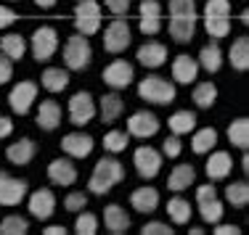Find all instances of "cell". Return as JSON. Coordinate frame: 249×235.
I'll return each instance as SVG.
<instances>
[{"label":"cell","mask_w":249,"mask_h":235,"mask_svg":"<svg viewBox=\"0 0 249 235\" xmlns=\"http://www.w3.org/2000/svg\"><path fill=\"white\" fill-rule=\"evenodd\" d=\"M85 206H88V193H82V190H72L67 198H64V209H67V211L80 214Z\"/></svg>","instance_id":"42"},{"label":"cell","mask_w":249,"mask_h":235,"mask_svg":"<svg viewBox=\"0 0 249 235\" xmlns=\"http://www.w3.org/2000/svg\"><path fill=\"white\" fill-rule=\"evenodd\" d=\"M167 125H170V132L173 135H188V132L196 130V114L188 111V109H180V111H175V114L170 116Z\"/></svg>","instance_id":"36"},{"label":"cell","mask_w":249,"mask_h":235,"mask_svg":"<svg viewBox=\"0 0 249 235\" xmlns=\"http://www.w3.org/2000/svg\"><path fill=\"white\" fill-rule=\"evenodd\" d=\"M74 233L77 235H96L98 233V217L93 214V211H80V217H77L74 222Z\"/></svg>","instance_id":"40"},{"label":"cell","mask_w":249,"mask_h":235,"mask_svg":"<svg viewBox=\"0 0 249 235\" xmlns=\"http://www.w3.org/2000/svg\"><path fill=\"white\" fill-rule=\"evenodd\" d=\"M96 148V140L88 132H69L61 138V151L69 158H88Z\"/></svg>","instance_id":"17"},{"label":"cell","mask_w":249,"mask_h":235,"mask_svg":"<svg viewBox=\"0 0 249 235\" xmlns=\"http://www.w3.org/2000/svg\"><path fill=\"white\" fill-rule=\"evenodd\" d=\"M101 79H104V85L111 87V90H124L127 85H133L135 69H133V63L124 61V58H114L109 66H104Z\"/></svg>","instance_id":"14"},{"label":"cell","mask_w":249,"mask_h":235,"mask_svg":"<svg viewBox=\"0 0 249 235\" xmlns=\"http://www.w3.org/2000/svg\"><path fill=\"white\" fill-rule=\"evenodd\" d=\"M104 3L114 16H124L130 11V3H133V0H104Z\"/></svg>","instance_id":"46"},{"label":"cell","mask_w":249,"mask_h":235,"mask_svg":"<svg viewBox=\"0 0 249 235\" xmlns=\"http://www.w3.org/2000/svg\"><path fill=\"white\" fill-rule=\"evenodd\" d=\"M194 103L199 106V109H212L217 101V87L212 85V82H199L196 87H194Z\"/></svg>","instance_id":"38"},{"label":"cell","mask_w":249,"mask_h":235,"mask_svg":"<svg viewBox=\"0 0 249 235\" xmlns=\"http://www.w3.org/2000/svg\"><path fill=\"white\" fill-rule=\"evenodd\" d=\"M29 196V183L0 169V206H19Z\"/></svg>","instance_id":"13"},{"label":"cell","mask_w":249,"mask_h":235,"mask_svg":"<svg viewBox=\"0 0 249 235\" xmlns=\"http://www.w3.org/2000/svg\"><path fill=\"white\" fill-rule=\"evenodd\" d=\"M8 3H16V0H8Z\"/></svg>","instance_id":"55"},{"label":"cell","mask_w":249,"mask_h":235,"mask_svg":"<svg viewBox=\"0 0 249 235\" xmlns=\"http://www.w3.org/2000/svg\"><path fill=\"white\" fill-rule=\"evenodd\" d=\"M35 156H37V143L32 138H19L16 143H11L5 148V158L11 164H16V167H27Z\"/></svg>","instance_id":"23"},{"label":"cell","mask_w":249,"mask_h":235,"mask_svg":"<svg viewBox=\"0 0 249 235\" xmlns=\"http://www.w3.org/2000/svg\"><path fill=\"white\" fill-rule=\"evenodd\" d=\"M0 53H5L11 61H21L24 53H27V40L21 37L19 32L3 34V37H0Z\"/></svg>","instance_id":"33"},{"label":"cell","mask_w":249,"mask_h":235,"mask_svg":"<svg viewBox=\"0 0 249 235\" xmlns=\"http://www.w3.org/2000/svg\"><path fill=\"white\" fill-rule=\"evenodd\" d=\"M130 145V132L127 130H109L104 135V151L106 154H122L124 148Z\"/></svg>","instance_id":"37"},{"label":"cell","mask_w":249,"mask_h":235,"mask_svg":"<svg viewBox=\"0 0 249 235\" xmlns=\"http://www.w3.org/2000/svg\"><path fill=\"white\" fill-rule=\"evenodd\" d=\"M64 66L69 72H85L93 61V45L88 40V34H72V37L64 43Z\"/></svg>","instance_id":"3"},{"label":"cell","mask_w":249,"mask_h":235,"mask_svg":"<svg viewBox=\"0 0 249 235\" xmlns=\"http://www.w3.org/2000/svg\"><path fill=\"white\" fill-rule=\"evenodd\" d=\"M159 116L154 114V111H135L133 116L127 119V132H130V138H141V140H146V138H154V135L159 132Z\"/></svg>","instance_id":"16"},{"label":"cell","mask_w":249,"mask_h":235,"mask_svg":"<svg viewBox=\"0 0 249 235\" xmlns=\"http://www.w3.org/2000/svg\"><path fill=\"white\" fill-rule=\"evenodd\" d=\"M29 50H32V58L37 63H45L56 56L58 50V32L48 24L37 27L32 32V40H29Z\"/></svg>","instance_id":"7"},{"label":"cell","mask_w":249,"mask_h":235,"mask_svg":"<svg viewBox=\"0 0 249 235\" xmlns=\"http://www.w3.org/2000/svg\"><path fill=\"white\" fill-rule=\"evenodd\" d=\"M199 66L204 69V72H210V74H215V72L223 69V48L217 45L215 37L199 50Z\"/></svg>","instance_id":"29"},{"label":"cell","mask_w":249,"mask_h":235,"mask_svg":"<svg viewBox=\"0 0 249 235\" xmlns=\"http://www.w3.org/2000/svg\"><path fill=\"white\" fill-rule=\"evenodd\" d=\"M215 235H241V227H236V225H220V222H217V225H215Z\"/></svg>","instance_id":"49"},{"label":"cell","mask_w":249,"mask_h":235,"mask_svg":"<svg viewBox=\"0 0 249 235\" xmlns=\"http://www.w3.org/2000/svg\"><path fill=\"white\" fill-rule=\"evenodd\" d=\"M199 58H191L188 53H180V56L173 58V79L178 85H191L199 77Z\"/></svg>","instance_id":"20"},{"label":"cell","mask_w":249,"mask_h":235,"mask_svg":"<svg viewBox=\"0 0 249 235\" xmlns=\"http://www.w3.org/2000/svg\"><path fill=\"white\" fill-rule=\"evenodd\" d=\"M241 167H244V172L249 174V151H244V156H241Z\"/></svg>","instance_id":"52"},{"label":"cell","mask_w":249,"mask_h":235,"mask_svg":"<svg viewBox=\"0 0 249 235\" xmlns=\"http://www.w3.org/2000/svg\"><path fill=\"white\" fill-rule=\"evenodd\" d=\"M217 145V130L212 127H201V130H194V138H191V151L199 156H207L210 151H215Z\"/></svg>","instance_id":"32"},{"label":"cell","mask_w":249,"mask_h":235,"mask_svg":"<svg viewBox=\"0 0 249 235\" xmlns=\"http://www.w3.org/2000/svg\"><path fill=\"white\" fill-rule=\"evenodd\" d=\"M194 183H196V169H194L191 164H178L173 172H170V177H167V188L173 193L188 190Z\"/></svg>","instance_id":"28"},{"label":"cell","mask_w":249,"mask_h":235,"mask_svg":"<svg viewBox=\"0 0 249 235\" xmlns=\"http://www.w3.org/2000/svg\"><path fill=\"white\" fill-rule=\"evenodd\" d=\"M43 233L45 235H67V227H64V225H48Z\"/></svg>","instance_id":"50"},{"label":"cell","mask_w":249,"mask_h":235,"mask_svg":"<svg viewBox=\"0 0 249 235\" xmlns=\"http://www.w3.org/2000/svg\"><path fill=\"white\" fill-rule=\"evenodd\" d=\"M228 140L231 145L241 151H249V116H239L228 125Z\"/></svg>","instance_id":"34"},{"label":"cell","mask_w":249,"mask_h":235,"mask_svg":"<svg viewBox=\"0 0 249 235\" xmlns=\"http://www.w3.org/2000/svg\"><path fill=\"white\" fill-rule=\"evenodd\" d=\"M40 85L48 93H61L69 87V69L67 66H48L43 74H40Z\"/></svg>","instance_id":"30"},{"label":"cell","mask_w":249,"mask_h":235,"mask_svg":"<svg viewBox=\"0 0 249 235\" xmlns=\"http://www.w3.org/2000/svg\"><path fill=\"white\" fill-rule=\"evenodd\" d=\"M130 204L138 214H151L159 209V190L154 185H141L130 193Z\"/></svg>","instance_id":"24"},{"label":"cell","mask_w":249,"mask_h":235,"mask_svg":"<svg viewBox=\"0 0 249 235\" xmlns=\"http://www.w3.org/2000/svg\"><path fill=\"white\" fill-rule=\"evenodd\" d=\"M162 151L151 148V145H138V148L133 151V167L135 172H138V177L143 180H154L159 172H162Z\"/></svg>","instance_id":"10"},{"label":"cell","mask_w":249,"mask_h":235,"mask_svg":"<svg viewBox=\"0 0 249 235\" xmlns=\"http://www.w3.org/2000/svg\"><path fill=\"white\" fill-rule=\"evenodd\" d=\"M233 169V158L228 151H210L207 158V177L210 180H225Z\"/></svg>","instance_id":"27"},{"label":"cell","mask_w":249,"mask_h":235,"mask_svg":"<svg viewBox=\"0 0 249 235\" xmlns=\"http://www.w3.org/2000/svg\"><path fill=\"white\" fill-rule=\"evenodd\" d=\"M37 93H40L37 82H32V79L16 82V85L11 87V93H8L11 111H14V114H19V116L29 114V111H32V106H35V101H37Z\"/></svg>","instance_id":"9"},{"label":"cell","mask_w":249,"mask_h":235,"mask_svg":"<svg viewBox=\"0 0 249 235\" xmlns=\"http://www.w3.org/2000/svg\"><path fill=\"white\" fill-rule=\"evenodd\" d=\"M11 132H14V122H11V116H0V140L11 138Z\"/></svg>","instance_id":"48"},{"label":"cell","mask_w":249,"mask_h":235,"mask_svg":"<svg viewBox=\"0 0 249 235\" xmlns=\"http://www.w3.org/2000/svg\"><path fill=\"white\" fill-rule=\"evenodd\" d=\"M35 5H37V8H53V5L58 3V0H32Z\"/></svg>","instance_id":"51"},{"label":"cell","mask_w":249,"mask_h":235,"mask_svg":"<svg viewBox=\"0 0 249 235\" xmlns=\"http://www.w3.org/2000/svg\"><path fill=\"white\" fill-rule=\"evenodd\" d=\"M48 180L53 185H61V188H69L77 180V167L72 158H53L48 164Z\"/></svg>","instance_id":"22"},{"label":"cell","mask_w":249,"mask_h":235,"mask_svg":"<svg viewBox=\"0 0 249 235\" xmlns=\"http://www.w3.org/2000/svg\"><path fill=\"white\" fill-rule=\"evenodd\" d=\"M130 43H133V32H130L127 19L117 16V19L104 29V50L106 53H114V56H117V53L127 50Z\"/></svg>","instance_id":"11"},{"label":"cell","mask_w":249,"mask_h":235,"mask_svg":"<svg viewBox=\"0 0 249 235\" xmlns=\"http://www.w3.org/2000/svg\"><path fill=\"white\" fill-rule=\"evenodd\" d=\"M241 21H244V24H249V11H244V14H241Z\"/></svg>","instance_id":"53"},{"label":"cell","mask_w":249,"mask_h":235,"mask_svg":"<svg viewBox=\"0 0 249 235\" xmlns=\"http://www.w3.org/2000/svg\"><path fill=\"white\" fill-rule=\"evenodd\" d=\"M247 206H249V183H247Z\"/></svg>","instance_id":"54"},{"label":"cell","mask_w":249,"mask_h":235,"mask_svg":"<svg viewBox=\"0 0 249 235\" xmlns=\"http://www.w3.org/2000/svg\"><path fill=\"white\" fill-rule=\"evenodd\" d=\"M74 29L80 34H88V37L101 29V5L96 3V0H77Z\"/></svg>","instance_id":"12"},{"label":"cell","mask_w":249,"mask_h":235,"mask_svg":"<svg viewBox=\"0 0 249 235\" xmlns=\"http://www.w3.org/2000/svg\"><path fill=\"white\" fill-rule=\"evenodd\" d=\"M225 201L233 209H244L247 206V183H231L225 188Z\"/></svg>","instance_id":"41"},{"label":"cell","mask_w":249,"mask_h":235,"mask_svg":"<svg viewBox=\"0 0 249 235\" xmlns=\"http://www.w3.org/2000/svg\"><path fill=\"white\" fill-rule=\"evenodd\" d=\"M228 58L236 72H249V34H241L231 43Z\"/></svg>","instance_id":"31"},{"label":"cell","mask_w":249,"mask_h":235,"mask_svg":"<svg viewBox=\"0 0 249 235\" xmlns=\"http://www.w3.org/2000/svg\"><path fill=\"white\" fill-rule=\"evenodd\" d=\"M67 111H69V122H72L74 127H85V125H90V122L96 119L98 103H96V98H93V93L80 90V93H74V95L69 98Z\"/></svg>","instance_id":"8"},{"label":"cell","mask_w":249,"mask_h":235,"mask_svg":"<svg viewBox=\"0 0 249 235\" xmlns=\"http://www.w3.org/2000/svg\"><path fill=\"white\" fill-rule=\"evenodd\" d=\"M14 77V61L5 53H0V85H8Z\"/></svg>","instance_id":"45"},{"label":"cell","mask_w":249,"mask_h":235,"mask_svg":"<svg viewBox=\"0 0 249 235\" xmlns=\"http://www.w3.org/2000/svg\"><path fill=\"white\" fill-rule=\"evenodd\" d=\"M204 29L215 40L231 34V3L228 0H207L204 3Z\"/></svg>","instance_id":"4"},{"label":"cell","mask_w":249,"mask_h":235,"mask_svg":"<svg viewBox=\"0 0 249 235\" xmlns=\"http://www.w3.org/2000/svg\"><path fill=\"white\" fill-rule=\"evenodd\" d=\"M178 90L173 82H167L164 77H157V74H149L146 79L138 82V98H143L146 103L154 106H170L175 101Z\"/></svg>","instance_id":"5"},{"label":"cell","mask_w":249,"mask_h":235,"mask_svg":"<svg viewBox=\"0 0 249 235\" xmlns=\"http://www.w3.org/2000/svg\"><path fill=\"white\" fill-rule=\"evenodd\" d=\"M135 58H138V63L146 66V69H159V66L167 63V45L157 43V40L143 43L138 48V53H135Z\"/></svg>","instance_id":"21"},{"label":"cell","mask_w":249,"mask_h":235,"mask_svg":"<svg viewBox=\"0 0 249 235\" xmlns=\"http://www.w3.org/2000/svg\"><path fill=\"white\" fill-rule=\"evenodd\" d=\"M138 27L143 34H157L162 29V3L159 0H143L138 5Z\"/></svg>","instance_id":"18"},{"label":"cell","mask_w":249,"mask_h":235,"mask_svg":"<svg viewBox=\"0 0 249 235\" xmlns=\"http://www.w3.org/2000/svg\"><path fill=\"white\" fill-rule=\"evenodd\" d=\"M14 21H16V11H11V8H5V5H0V29L11 27Z\"/></svg>","instance_id":"47"},{"label":"cell","mask_w":249,"mask_h":235,"mask_svg":"<svg viewBox=\"0 0 249 235\" xmlns=\"http://www.w3.org/2000/svg\"><path fill=\"white\" fill-rule=\"evenodd\" d=\"M29 233V222L21 214H8L0 222V235H24Z\"/></svg>","instance_id":"39"},{"label":"cell","mask_w":249,"mask_h":235,"mask_svg":"<svg viewBox=\"0 0 249 235\" xmlns=\"http://www.w3.org/2000/svg\"><path fill=\"white\" fill-rule=\"evenodd\" d=\"M183 154V143H180V135H170V138L162 140V156L167 158H178Z\"/></svg>","instance_id":"43"},{"label":"cell","mask_w":249,"mask_h":235,"mask_svg":"<svg viewBox=\"0 0 249 235\" xmlns=\"http://www.w3.org/2000/svg\"><path fill=\"white\" fill-rule=\"evenodd\" d=\"M35 125H37L43 132L58 130V125H61V106L53 101V98H45V101H40L37 111H35Z\"/></svg>","instance_id":"19"},{"label":"cell","mask_w":249,"mask_h":235,"mask_svg":"<svg viewBox=\"0 0 249 235\" xmlns=\"http://www.w3.org/2000/svg\"><path fill=\"white\" fill-rule=\"evenodd\" d=\"M124 180V167L120 158H111V156H104L96 161V167H93L90 172V180H88V190L93 193V196H106V193H111V188L120 185Z\"/></svg>","instance_id":"2"},{"label":"cell","mask_w":249,"mask_h":235,"mask_svg":"<svg viewBox=\"0 0 249 235\" xmlns=\"http://www.w3.org/2000/svg\"><path fill=\"white\" fill-rule=\"evenodd\" d=\"M104 227H106V233H111V235L127 233L130 230V214L120 206V204H109V206L104 209Z\"/></svg>","instance_id":"25"},{"label":"cell","mask_w":249,"mask_h":235,"mask_svg":"<svg viewBox=\"0 0 249 235\" xmlns=\"http://www.w3.org/2000/svg\"><path fill=\"white\" fill-rule=\"evenodd\" d=\"M122 111H124V101H122V95H117V90L101 95L98 114H101V122H104V125H114V122L122 116Z\"/></svg>","instance_id":"26"},{"label":"cell","mask_w":249,"mask_h":235,"mask_svg":"<svg viewBox=\"0 0 249 235\" xmlns=\"http://www.w3.org/2000/svg\"><path fill=\"white\" fill-rule=\"evenodd\" d=\"M27 209L35 219H51L53 211H56V196H53L51 188H37L27 196Z\"/></svg>","instance_id":"15"},{"label":"cell","mask_w":249,"mask_h":235,"mask_svg":"<svg viewBox=\"0 0 249 235\" xmlns=\"http://www.w3.org/2000/svg\"><path fill=\"white\" fill-rule=\"evenodd\" d=\"M141 233L143 235H173V227H170L167 222H146V225L141 227Z\"/></svg>","instance_id":"44"},{"label":"cell","mask_w":249,"mask_h":235,"mask_svg":"<svg viewBox=\"0 0 249 235\" xmlns=\"http://www.w3.org/2000/svg\"><path fill=\"white\" fill-rule=\"evenodd\" d=\"M191 204H188V198L183 196H173L167 201V217L170 222H175V225H188L191 222Z\"/></svg>","instance_id":"35"},{"label":"cell","mask_w":249,"mask_h":235,"mask_svg":"<svg viewBox=\"0 0 249 235\" xmlns=\"http://www.w3.org/2000/svg\"><path fill=\"white\" fill-rule=\"evenodd\" d=\"M196 206H199V214L207 225H217L225 214V206H223L220 196H217V188L212 183L196 188Z\"/></svg>","instance_id":"6"},{"label":"cell","mask_w":249,"mask_h":235,"mask_svg":"<svg viewBox=\"0 0 249 235\" xmlns=\"http://www.w3.org/2000/svg\"><path fill=\"white\" fill-rule=\"evenodd\" d=\"M167 32L175 43L186 45L194 40L196 34V24H199V11H196V0H170L167 5Z\"/></svg>","instance_id":"1"}]
</instances>
